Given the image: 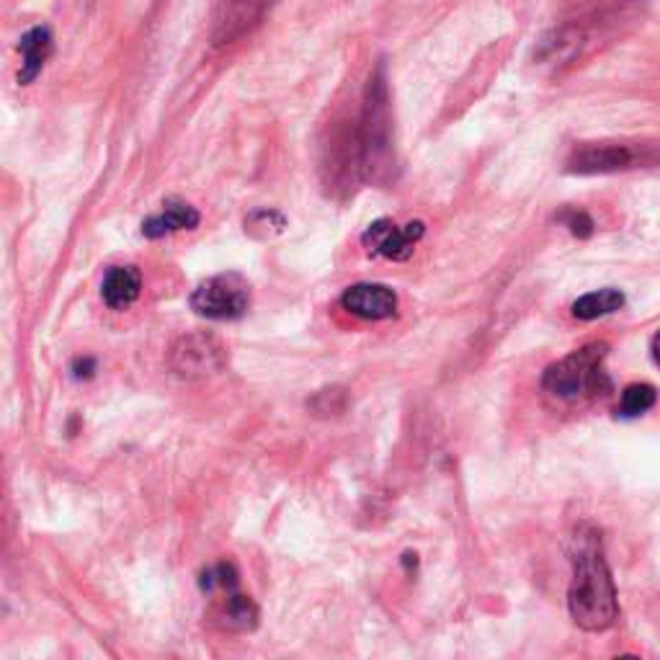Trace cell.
Returning <instances> with one entry per match:
<instances>
[{
    "label": "cell",
    "mask_w": 660,
    "mask_h": 660,
    "mask_svg": "<svg viewBox=\"0 0 660 660\" xmlns=\"http://www.w3.org/2000/svg\"><path fill=\"white\" fill-rule=\"evenodd\" d=\"M570 563L568 609L572 622L586 633H604L620 616V599H616V586L604 560L601 540L593 529L583 526L572 536Z\"/></svg>",
    "instance_id": "1"
},
{
    "label": "cell",
    "mask_w": 660,
    "mask_h": 660,
    "mask_svg": "<svg viewBox=\"0 0 660 660\" xmlns=\"http://www.w3.org/2000/svg\"><path fill=\"white\" fill-rule=\"evenodd\" d=\"M346 171L361 181L382 184L393 173V119H390L387 76L380 65L369 78L364 104L354 137L346 140Z\"/></svg>",
    "instance_id": "2"
},
{
    "label": "cell",
    "mask_w": 660,
    "mask_h": 660,
    "mask_svg": "<svg viewBox=\"0 0 660 660\" xmlns=\"http://www.w3.org/2000/svg\"><path fill=\"white\" fill-rule=\"evenodd\" d=\"M609 357L606 344H589L568 357L549 364L542 374V387L560 401H578L586 395H601L612 387L604 372V361Z\"/></svg>",
    "instance_id": "3"
},
{
    "label": "cell",
    "mask_w": 660,
    "mask_h": 660,
    "mask_svg": "<svg viewBox=\"0 0 660 660\" xmlns=\"http://www.w3.org/2000/svg\"><path fill=\"white\" fill-rule=\"evenodd\" d=\"M660 165L658 142H583L570 152L565 171L578 176H604Z\"/></svg>",
    "instance_id": "4"
},
{
    "label": "cell",
    "mask_w": 660,
    "mask_h": 660,
    "mask_svg": "<svg viewBox=\"0 0 660 660\" xmlns=\"http://www.w3.org/2000/svg\"><path fill=\"white\" fill-rule=\"evenodd\" d=\"M188 304L207 321H241L251 310V285L241 274H217L194 289Z\"/></svg>",
    "instance_id": "5"
},
{
    "label": "cell",
    "mask_w": 660,
    "mask_h": 660,
    "mask_svg": "<svg viewBox=\"0 0 660 660\" xmlns=\"http://www.w3.org/2000/svg\"><path fill=\"white\" fill-rule=\"evenodd\" d=\"M169 367L181 380H207L228 367V346L207 331L186 333L171 346Z\"/></svg>",
    "instance_id": "6"
},
{
    "label": "cell",
    "mask_w": 660,
    "mask_h": 660,
    "mask_svg": "<svg viewBox=\"0 0 660 660\" xmlns=\"http://www.w3.org/2000/svg\"><path fill=\"white\" fill-rule=\"evenodd\" d=\"M424 232H426V224L420 220L408 222L401 228V224L382 217V220L372 222L364 230L361 243H364V248L369 253H374V256H384L390 260H408L413 256V251H416V243L424 238Z\"/></svg>",
    "instance_id": "7"
},
{
    "label": "cell",
    "mask_w": 660,
    "mask_h": 660,
    "mask_svg": "<svg viewBox=\"0 0 660 660\" xmlns=\"http://www.w3.org/2000/svg\"><path fill=\"white\" fill-rule=\"evenodd\" d=\"M274 3L277 0H222L220 9L215 13V45L224 47L243 39L245 34H251L266 19V13L271 11Z\"/></svg>",
    "instance_id": "8"
},
{
    "label": "cell",
    "mask_w": 660,
    "mask_h": 660,
    "mask_svg": "<svg viewBox=\"0 0 660 660\" xmlns=\"http://www.w3.org/2000/svg\"><path fill=\"white\" fill-rule=\"evenodd\" d=\"M258 620H260L258 604L248 597V593L238 591V586L235 589L220 591L212 597L209 622H212L217 629H222V633H230V635L253 633V629L258 627Z\"/></svg>",
    "instance_id": "9"
},
{
    "label": "cell",
    "mask_w": 660,
    "mask_h": 660,
    "mask_svg": "<svg viewBox=\"0 0 660 660\" xmlns=\"http://www.w3.org/2000/svg\"><path fill=\"white\" fill-rule=\"evenodd\" d=\"M340 308L361 321H387L397 313V294L384 285H354L340 294Z\"/></svg>",
    "instance_id": "10"
},
{
    "label": "cell",
    "mask_w": 660,
    "mask_h": 660,
    "mask_svg": "<svg viewBox=\"0 0 660 660\" xmlns=\"http://www.w3.org/2000/svg\"><path fill=\"white\" fill-rule=\"evenodd\" d=\"M142 292V274L137 266H112L101 281V300L112 310H127Z\"/></svg>",
    "instance_id": "11"
},
{
    "label": "cell",
    "mask_w": 660,
    "mask_h": 660,
    "mask_svg": "<svg viewBox=\"0 0 660 660\" xmlns=\"http://www.w3.org/2000/svg\"><path fill=\"white\" fill-rule=\"evenodd\" d=\"M199 222L201 215L192 205H186V201L181 199H169L161 212L148 217V220L142 222V235L150 238V241H158V238L173 235V232L194 230Z\"/></svg>",
    "instance_id": "12"
},
{
    "label": "cell",
    "mask_w": 660,
    "mask_h": 660,
    "mask_svg": "<svg viewBox=\"0 0 660 660\" xmlns=\"http://www.w3.org/2000/svg\"><path fill=\"white\" fill-rule=\"evenodd\" d=\"M21 70H19V83L28 85L39 78V72L45 70V65L53 55V34L47 26H34L21 36Z\"/></svg>",
    "instance_id": "13"
},
{
    "label": "cell",
    "mask_w": 660,
    "mask_h": 660,
    "mask_svg": "<svg viewBox=\"0 0 660 660\" xmlns=\"http://www.w3.org/2000/svg\"><path fill=\"white\" fill-rule=\"evenodd\" d=\"M622 308H625V294L620 289H599V292H589L572 302V317H578V321H599V317L612 315Z\"/></svg>",
    "instance_id": "14"
},
{
    "label": "cell",
    "mask_w": 660,
    "mask_h": 660,
    "mask_svg": "<svg viewBox=\"0 0 660 660\" xmlns=\"http://www.w3.org/2000/svg\"><path fill=\"white\" fill-rule=\"evenodd\" d=\"M658 401V393L652 384H629L622 393L620 403V416L622 418H637L642 413H648Z\"/></svg>",
    "instance_id": "15"
},
{
    "label": "cell",
    "mask_w": 660,
    "mask_h": 660,
    "mask_svg": "<svg viewBox=\"0 0 660 660\" xmlns=\"http://www.w3.org/2000/svg\"><path fill=\"white\" fill-rule=\"evenodd\" d=\"M238 580H241V572H238L235 565L222 560V563H217V565H212V568H207L205 572H201L199 586H201V591L209 593V597H215V593H220V591L235 589Z\"/></svg>",
    "instance_id": "16"
},
{
    "label": "cell",
    "mask_w": 660,
    "mask_h": 660,
    "mask_svg": "<svg viewBox=\"0 0 660 660\" xmlns=\"http://www.w3.org/2000/svg\"><path fill=\"white\" fill-rule=\"evenodd\" d=\"M285 228H287V220L279 212H274V209H258V212H253L248 220H245V230L256 238L279 235Z\"/></svg>",
    "instance_id": "17"
},
{
    "label": "cell",
    "mask_w": 660,
    "mask_h": 660,
    "mask_svg": "<svg viewBox=\"0 0 660 660\" xmlns=\"http://www.w3.org/2000/svg\"><path fill=\"white\" fill-rule=\"evenodd\" d=\"M557 220H560L576 238H591L593 228H597V224H593V220L583 212V209H565V212L557 217Z\"/></svg>",
    "instance_id": "18"
},
{
    "label": "cell",
    "mask_w": 660,
    "mask_h": 660,
    "mask_svg": "<svg viewBox=\"0 0 660 660\" xmlns=\"http://www.w3.org/2000/svg\"><path fill=\"white\" fill-rule=\"evenodd\" d=\"M96 372H99V364H96V359H93V357H78L70 364L72 380H91V377Z\"/></svg>",
    "instance_id": "19"
},
{
    "label": "cell",
    "mask_w": 660,
    "mask_h": 660,
    "mask_svg": "<svg viewBox=\"0 0 660 660\" xmlns=\"http://www.w3.org/2000/svg\"><path fill=\"white\" fill-rule=\"evenodd\" d=\"M650 351H652V359H656V364L660 367V331L656 333V338H652V346H650Z\"/></svg>",
    "instance_id": "20"
}]
</instances>
